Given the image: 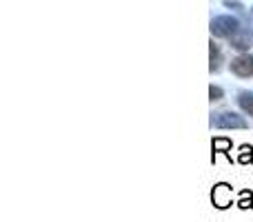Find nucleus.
<instances>
[{
    "mask_svg": "<svg viewBox=\"0 0 253 222\" xmlns=\"http://www.w3.org/2000/svg\"><path fill=\"white\" fill-rule=\"evenodd\" d=\"M238 102H240L242 111H247L249 116H253V91H242L240 98H238Z\"/></svg>",
    "mask_w": 253,
    "mask_h": 222,
    "instance_id": "423d86ee",
    "label": "nucleus"
},
{
    "mask_svg": "<svg viewBox=\"0 0 253 222\" xmlns=\"http://www.w3.org/2000/svg\"><path fill=\"white\" fill-rule=\"evenodd\" d=\"M238 29H240V27H238V20L231 16H220L211 22V34L220 36V38H231Z\"/></svg>",
    "mask_w": 253,
    "mask_h": 222,
    "instance_id": "f257e3e1",
    "label": "nucleus"
},
{
    "mask_svg": "<svg viewBox=\"0 0 253 222\" xmlns=\"http://www.w3.org/2000/svg\"><path fill=\"white\" fill-rule=\"evenodd\" d=\"M231 71L236 76H240V78H249V76H253V56H249V53L238 56L236 60L231 62Z\"/></svg>",
    "mask_w": 253,
    "mask_h": 222,
    "instance_id": "7ed1b4c3",
    "label": "nucleus"
},
{
    "mask_svg": "<svg viewBox=\"0 0 253 222\" xmlns=\"http://www.w3.org/2000/svg\"><path fill=\"white\" fill-rule=\"evenodd\" d=\"M231 47H236V49H240V51H245V49H249L253 47V34L251 31H242V29H238L236 34L231 36Z\"/></svg>",
    "mask_w": 253,
    "mask_h": 222,
    "instance_id": "39448f33",
    "label": "nucleus"
},
{
    "mask_svg": "<svg viewBox=\"0 0 253 222\" xmlns=\"http://www.w3.org/2000/svg\"><path fill=\"white\" fill-rule=\"evenodd\" d=\"M238 160H240L242 165L251 162V160H253V149H251V147H247V144H242V147H240V158H238Z\"/></svg>",
    "mask_w": 253,
    "mask_h": 222,
    "instance_id": "1a4fd4ad",
    "label": "nucleus"
},
{
    "mask_svg": "<svg viewBox=\"0 0 253 222\" xmlns=\"http://www.w3.org/2000/svg\"><path fill=\"white\" fill-rule=\"evenodd\" d=\"M229 149H231V140H227V138H213V151L227 153V156H229ZM229 158H231V156H229Z\"/></svg>",
    "mask_w": 253,
    "mask_h": 222,
    "instance_id": "6e6552de",
    "label": "nucleus"
},
{
    "mask_svg": "<svg viewBox=\"0 0 253 222\" xmlns=\"http://www.w3.org/2000/svg\"><path fill=\"white\" fill-rule=\"evenodd\" d=\"M209 51H211V71H218L222 56H220V47L213 43V40H211V44H209Z\"/></svg>",
    "mask_w": 253,
    "mask_h": 222,
    "instance_id": "0eeeda50",
    "label": "nucleus"
},
{
    "mask_svg": "<svg viewBox=\"0 0 253 222\" xmlns=\"http://www.w3.org/2000/svg\"><path fill=\"white\" fill-rule=\"evenodd\" d=\"M215 125L222 127V129H227V127H238V129H245L247 122L242 120L240 116H236L233 111H222V113H218V118H215Z\"/></svg>",
    "mask_w": 253,
    "mask_h": 222,
    "instance_id": "20e7f679",
    "label": "nucleus"
},
{
    "mask_svg": "<svg viewBox=\"0 0 253 222\" xmlns=\"http://www.w3.org/2000/svg\"><path fill=\"white\" fill-rule=\"evenodd\" d=\"M211 200H213V205L218 207V209H227V207H231V187L224 184V182L215 184L213 193H211Z\"/></svg>",
    "mask_w": 253,
    "mask_h": 222,
    "instance_id": "f03ea898",
    "label": "nucleus"
},
{
    "mask_svg": "<svg viewBox=\"0 0 253 222\" xmlns=\"http://www.w3.org/2000/svg\"><path fill=\"white\" fill-rule=\"evenodd\" d=\"M238 207H240V209H251V207H253V196H251V191H242V200L238 202Z\"/></svg>",
    "mask_w": 253,
    "mask_h": 222,
    "instance_id": "9d476101",
    "label": "nucleus"
},
{
    "mask_svg": "<svg viewBox=\"0 0 253 222\" xmlns=\"http://www.w3.org/2000/svg\"><path fill=\"white\" fill-rule=\"evenodd\" d=\"M209 96H211V100H220V98H222V89H220V87H213V85H211Z\"/></svg>",
    "mask_w": 253,
    "mask_h": 222,
    "instance_id": "9b49d317",
    "label": "nucleus"
}]
</instances>
